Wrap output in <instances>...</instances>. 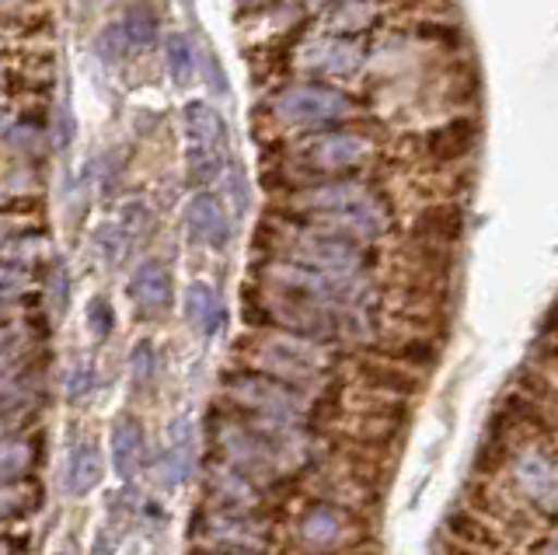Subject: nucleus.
<instances>
[{"mask_svg":"<svg viewBox=\"0 0 558 555\" xmlns=\"http://www.w3.org/2000/svg\"><path fill=\"white\" fill-rule=\"evenodd\" d=\"M255 363L269 377H279L296 388V385H314V381H322L331 371V353L318 339L279 333V336L258 339Z\"/></svg>","mask_w":558,"mask_h":555,"instance_id":"nucleus-3","label":"nucleus"},{"mask_svg":"<svg viewBox=\"0 0 558 555\" xmlns=\"http://www.w3.org/2000/svg\"><path fill=\"white\" fill-rule=\"evenodd\" d=\"M25 510V496H17L11 490H0V520H11Z\"/></svg>","mask_w":558,"mask_h":555,"instance_id":"nucleus-34","label":"nucleus"},{"mask_svg":"<svg viewBox=\"0 0 558 555\" xmlns=\"http://www.w3.org/2000/svg\"><path fill=\"white\" fill-rule=\"evenodd\" d=\"M32 276V252L25 241H8L0 249V293H17L22 287H28Z\"/></svg>","mask_w":558,"mask_h":555,"instance_id":"nucleus-19","label":"nucleus"},{"mask_svg":"<svg viewBox=\"0 0 558 555\" xmlns=\"http://www.w3.org/2000/svg\"><path fill=\"white\" fill-rule=\"evenodd\" d=\"M105 475V461H101V450L95 441H77L74 450H70V468H66V485L74 496L92 493L95 485Z\"/></svg>","mask_w":558,"mask_h":555,"instance_id":"nucleus-17","label":"nucleus"},{"mask_svg":"<svg viewBox=\"0 0 558 555\" xmlns=\"http://www.w3.org/2000/svg\"><path fill=\"white\" fill-rule=\"evenodd\" d=\"M0 555H4V545H0Z\"/></svg>","mask_w":558,"mask_h":555,"instance_id":"nucleus-40","label":"nucleus"},{"mask_svg":"<svg viewBox=\"0 0 558 555\" xmlns=\"http://www.w3.org/2000/svg\"><path fill=\"white\" fill-rule=\"evenodd\" d=\"M227 398L241 409L255 415V420H276V423H296L304 426L311 406L301 395V388L287 385V381L269 374H238L227 381Z\"/></svg>","mask_w":558,"mask_h":555,"instance_id":"nucleus-4","label":"nucleus"},{"mask_svg":"<svg viewBox=\"0 0 558 555\" xmlns=\"http://www.w3.org/2000/svg\"><path fill=\"white\" fill-rule=\"evenodd\" d=\"M52 141H57V150L63 154L70 144H74V116H70V101L63 98L57 109V123H52Z\"/></svg>","mask_w":558,"mask_h":555,"instance_id":"nucleus-32","label":"nucleus"},{"mask_svg":"<svg viewBox=\"0 0 558 555\" xmlns=\"http://www.w3.org/2000/svg\"><path fill=\"white\" fill-rule=\"evenodd\" d=\"M374 22V4L371 0H345V4L331 14V25H336L342 36H353V32L366 28Z\"/></svg>","mask_w":558,"mask_h":555,"instance_id":"nucleus-25","label":"nucleus"},{"mask_svg":"<svg viewBox=\"0 0 558 555\" xmlns=\"http://www.w3.org/2000/svg\"><path fill=\"white\" fill-rule=\"evenodd\" d=\"M87 325H92V336L95 339H109L112 336V325H116V311L109 298H92L87 304Z\"/></svg>","mask_w":558,"mask_h":555,"instance_id":"nucleus-30","label":"nucleus"},{"mask_svg":"<svg viewBox=\"0 0 558 555\" xmlns=\"http://www.w3.org/2000/svg\"><path fill=\"white\" fill-rule=\"evenodd\" d=\"M185 318L189 325L196 328L199 336H217L223 322H227V311H223V301L220 293L209 287V283H192L185 290Z\"/></svg>","mask_w":558,"mask_h":555,"instance_id":"nucleus-15","label":"nucleus"},{"mask_svg":"<svg viewBox=\"0 0 558 555\" xmlns=\"http://www.w3.org/2000/svg\"><path fill=\"white\" fill-rule=\"evenodd\" d=\"M203 71H206V81H209V88H214L217 95H227V74H223V67H220V60H217V53L214 49H206V60H203Z\"/></svg>","mask_w":558,"mask_h":555,"instance_id":"nucleus-33","label":"nucleus"},{"mask_svg":"<svg viewBox=\"0 0 558 555\" xmlns=\"http://www.w3.org/2000/svg\"><path fill=\"white\" fill-rule=\"evenodd\" d=\"M32 458L28 444H0V479H14L25 472V464Z\"/></svg>","mask_w":558,"mask_h":555,"instance_id":"nucleus-31","label":"nucleus"},{"mask_svg":"<svg viewBox=\"0 0 558 555\" xmlns=\"http://www.w3.org/2000/svg\"><path fill=\"white\" fill-rule=\"evenodd\" d=\"M478 136H482V130H478L475 119H471V116H458V119H450V123L436 126V130L429 133L426 150H429V158H433V161L450 165V161L468 158V154L475 150Z\"/></svg>","mask_w":558,"mask_h":555,"instance_id":"nucleus-13","label":"nucleus"},{"mask_svg":"<svg viewBox=\"0 0 558 555\" xmlns=\"http://www.w3.org/2000/svg\"><path fill=\"white\" fill-rule=\"evenodd\" d=\"M223 158H227L223 150L203 147V144H189V150H185V165H189L192 182H199V185L214 182V179L220 176V171H223Z\"/></svg>","mask_w":558,"mask_h":555,"instance_id":"nucleus-23","label":"nucleus"},{"mask_svg":"<svg viewBox=\"0 0 558 555\" xmlns=\"http://www.w3.org/2000/svg\"><path fill=\"white\" fill-rule=\"evenodd\" d=\"M296 206L318 220V228L339 231L353 241H377L388 231V210L384 203L360 182H328L318 189H307V193L296 200Z\"/></svg>","mask_w":558,"mask_h":555,"instance_id":"nucleus-1","label":"nucleus"},{"mask_svg":"<svg viewBox=\"0 0 558 555\" xmlns=\"http://www.w3.org/2000/svg\"><path fill=\"white\" fill-rule=\"evenodd\" d=\"M307 8H322V4H328V0H304Z\"/></svg>","mask_w":558,"mask_h":555,"instance_id":"nucleus-38","label":"nucleus"},{"mask_svg":"<svg viewBox=\"0 0 558 555\" xmlns=\"http://www.w3.org/2000/svg\"><path fill=\"white\" fill-rule=\"evenodd\" d=\"M356 524L336 503H314V507L301 517V538L314 552H336L353 542Z\"/></svg>","mask_w":558,"mask_h":555,"instance_id":"nucleus-8","label":"nucleus"},{"mask_svg":"<svg viewBox=\"0 0 558 555\" xmlns=\"http://www.w3.org/2000/svg\"><path fill=\"white\" fill-rule=\"evenodd\" d=\"M95 53H98V60L101 63H122L126 57H133V43H130V36H126V28H122V22L116 19V22H109L105 25L98 36H95Z\"/></svg>","mask_w":558,"mask_h":555,"instance_id":"nucleus-22","label":"nucleus"},{"mask_svg":"<svg viewBox=\"0 0 558 555\" xmlns=\"http://www.w3.org/2000/svg\"><path fill=\"white\" fill-rule=\"evenodd\" d=\"M130 371H133V385L144 388L154 381V371H157V353H154V342L150 339H140L133 346V360H130Z\"/></svg>","mask_w":558,"mask_h":555,"instance_id":"nucleus-28","label":"nucleus"},{"mask_svg":"<svg viewBox=\"0 0 558 555\" xmlns=\"http://www.w3.org/2000/svg\"><path fill=\"white\" fill-rule=\"evenodd\" d=\"M185 228L189 238L206 249H227V241H231V220H227L223 203L214 193H196L189 200Z\"/></svg>","mask_w":558,"mask_h":555,"instance_id":"nucleus-9","label":"nucleus"},{"mask_svg":"<svg viewBox=\"0 0 558 555\" xmlns=\"http://www.w3.org/2000/svg\"><path fill=\"white\" fill-rule=\"evenodd\" d=\"M119 224H122V231H126V234L136 241V238L150 234V228H154V214H150V206H147L144 200H130V203L119 210Z\"/></svg>","mask_w":558,"mask_h":555,"instance_id":"nucleus-27","label":"nucleus"},{"mask_svg":"<svg viewBox=\"0 0 558 555\" xmlns=\"http://www.w3.org/2000/svg\"><path fill=\"white\" fill-rule=\"evenodd\" d=\"M464 228V217L458 206H429L426 214H418L415 220V238L426 241V245H447V241H453L461 234Z\"/></svg>","mask_w":558,"mask_h":555,"instance_id":"nucleus-18","label":"nucleus"},{"mask_svg":"<svg viewBox=\"0 0 558 555\" xmlns=\"http://www.w3.org/2000/svg\"><path fill=\"white\" fill-rule=\"evenodd\" d=\"M371 147L374 144L360 133H325L307 147V161L322 171H349L371 154Z\"/></svg>","mask_w":558,"mask_h":555,"instance_id":"nucleus-11","label":"nucleus"},{"mask_svg":"<svg viewBox=\"0 0 558 555\" xmlns=\"http://www.w3.org/2000/svg\"><path fill=\"white\" fill-rule=\"evenodd\" d=\"M185 133H189V144H203L223 154H227V144H231L223 116L214 106H206V101H189L185 106Z\"/></svg>","mask_w":558,"mask_h":555,"instance_id":"nucleus-16","label":"nucleus"},{"mask_svg":"<svg viewBox=\"0 0 558 555\" xmlns=\"http://www.w3.org/2000/svg\"><path fill=\"white\" fill-rule=\"evenodd\" d=\"M272 112L287 126H328L353 112V98L325 84H301L272 101Z\"/></svg>","mask_w":558,"mask_h":555,"instance_id":"nucleus-5","label":"nucleus"},{"mask_svg":"<svg viewBox=\"0 0 558 555\" xmlns=\"http://www.w3.org/2000/svg\"><path fill=\"white\" fill-rule=\"evenodd\" d=\"M244 8H266V4H272V0H241Z\"/></svg>","mask_w":558,"mask_h":555,"instance_id":"nucleus-37","label":"nucleus"},{"mask_svg":"<svg viewBox=\"0 0 558 555\" xmlns=\"http://www.w3.org/2000/svg\"><path fill=\"white\" fill-rule=\"evenodd\" d=\"M49 307H52V318H63L66 307H70V269L63 258L49 266Z\"/></svg>","mask_w":558,"mask_h":555,"instance_id":"nucleus-26","label":"nucleus"},{"mask_svg":"<svg viewBox=\"0 0 558 555\" xmlns=\"http://www.w3.org/2000/svg\"><path fill=\"white\" fill-rule=\"evenodd\" d=\"M283 255L290 263L339 276V280H363V269H366V258L353 238L328 231V228H311V224L283 231Z\"/></svg>","mask_w":558,"mask_h":555,"instance_id":"nucleus-2","label":"nucleus"},{"mask_svg":"<svg viewBox=\"0 0 558 555\" xmlns=\"http://www.w3.org/2000/svg\"><path fill=\"white\" fill-rule=\"evenodd\" d=\"M8 130H11V119H8V112H4V109H0V141H4V136H8Z\"/></svg>","mask_w":558,"mask_h":555,"instance_id":"nucleus-35","label":"nucleus"},{"mask_svg":"<svg viewBox=\"0 0 558 555\" xmlns=\"http://www.w3.org/2000/svg\"><path fill=\"white\" fill-rule=\"evenodd\" d=\"M95 249L98 255L105 258V266H119L122 258H126V252L133 249V238L122 231V224H101L98 234H95Z\"/></svg>","mask_w":558,"mask_h":555,"instance_id":"nucleus-24","label":"nucleus"},{"mask_svg":"<svg viewBox=\"0 0 558 555\" xmlns=\"http://www.w3.org/2000/svg\"><path fill=\"white\" fill-rule=\"evenodd\" d=\"M192 464H196V430H192V420H174L171 433H168V447L161 458V485L165 490H179V485L189 482Z\"/></svg>","mask_w":558,"mask_h":555,"instance_id":"nucleus-12","label":"nucleus"},{"mask_svg":"<svg viewBox=\"0 0 558 555\" xmlns=\"http://www.w3.org/2000/svg\"><path fill=\"white\" fill-rule=\"evenodd\" d=\"M296 63L314 74L353 77L363 67V46L356 39H342V36H318L296 49Z\"/></svg>","mask_w":558,"mask_h":555,"instance_id":"nucleus-6","label":"nucleus"},{"mask_svg":"<svg viewBox=\"0 0 558 555\" xmlns=\"http://www.w3.org/2000/svg\"><path fill=\"white\" fill-rule=\"evenodd\" d=\"M81 8H95V4H101V0H77Z\"/></svg>","mask_w":558,"mask_h":555,"instance_id":"nucleus-39","label":"nucleus"},{"mask_svg":"<svg viewBox=\"0 0 558 555\" xmlns=\"http://www.w3.org/2000/svg\"><path fill=\"white\" fill-rule=\"evenodd\" d=\"M119 22H122V28H126V36L133 43V53H144V49H150L157 43V36H161V22H157L154 8L144 4V0L130 4Z\"/></svg>","mask_w":558,"mask_h":555,"instance_id":"nucleus-21","label":"nucleus"},{"mask_svg":"<svg viewBox=\"0 0 558 555\" xmlns=\"http://www.w3.org/2000/svg\"><path fill=\"white\" fill-rule=\"evenodd\" d=\"M8 241H11V228H8V224H4V220H0V249H4V245H8Z\"/></svg>","mask_w":558,"mask_h":555,"instance_id":"nucleus-36","label":"nucleus"},{"mask_svg":"<svg viewBox=\"0 0 558 555\" xmlns=\"http://www.w3.org/2000/svg\"><path fill=\"white\" fill-rule=\"evenodd\" d=\"M147 461V441L144 426L133 415H119L112 423V464L119 479H133Z\"/></svg>","mask_w":558,"mask_h":555,"instance_id":"nucleus-14","label":"nucleus"},{"mask_svg":"<svg viewBox=\"0 0 558 555\" xmlns=\"http://www.w3.org/2000/svg\"><path fill=\"white\" fill-rule=\"evenodd\" d=\"M4 141H8V147H11L14 154H22V158H35V154H39V147H43L39 130L28 126V123H11V130H8Z\"/></svg>","mask_w":558,"mask_h":555,"instance_id":"nucleus-29","label":"nucleus"},{"mask_svg":"<svg viewBox=\"0 0 558 555\" xmlns=\"http://www.w3.org/2000/svg\"><path fill=\"white\" fill-rule=\"evenodd\" d=\"M165 63H168V77L174 88H189L192 81H196V71H199V60H196V49L192 43L182 36V32H174L165 43Z\"/></svg>","mask_w":558,"mask_h":555,"instance_id":"nucleus-20","label":"nucleus"},{"mask_svg":"<svg viewBox=\"0 0 558 555\" xmlns=\"http://www.w3.org/2000/svg\"><path fill=\"white\" fill-rule=\"evenodd\" d=\"M517 490L527 496L537 510L558 514V458H551L548 450H523L513 464Z\"/></svg>","mask_w":558,"mask_h":555,"instance_id":"nucleus-7","label":"nucleus"},{"mask_svg":"<svg viewBox=\"0 0 558 555\" xmlns=\"http://www.w3.org/2000/svg\"><path fill=\"white\" fill-rule=\"evenodd\" d=\"M130 298L140 311H144V315H165V311L171 307L174 283H171V273L161 258H147V263H140L133 269Z\"/></svg>","mask_w":558,"mask_h":555,"instance_id":"nucleus-10","label":"nucleus"}]
</instances>
